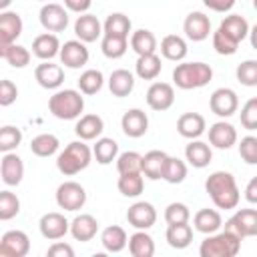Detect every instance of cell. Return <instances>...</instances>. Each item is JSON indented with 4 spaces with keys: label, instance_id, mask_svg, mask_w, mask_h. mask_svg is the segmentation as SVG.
<instances>
[{
    "label": "cell",
    "instance_id": "cell-1",
    "mask_svg": "<svg viewBox=\"0 0 257 257\" xmlns=\"http://www.w3.org/2000/svg\"><path fill=\"white\" fill-rule=\"evenodd\" d=\"M205 191L211 197V201L215 203L217 209H235L239 205L241 193L239 187L235 183V177L227 171H215L207 177L205 181Z\"/></svg>",
    "mask_w": 257,
    "mask_h": 257
},
{
    "label": "cell",
    "instance_id": "cell-2",
    "mask_svg": "<svg viewBox=\"0 0 257 257\" xmlns=\"http://www.w3.org/2000/svg\"><path fill=\"white\" fill-rule=\"evenodd\" d=\"M92 149L80 139V141H72L64 147V151L58 153L56 157V169L66 175V177H72L80 171H84L90 161H92Z\"/></svg>",
    "mask_w": 257,
    "mask_h": 257
},
{
    "label": "cell",
    "instance_id": "cell-3",
    "mask_svg": "<svg viewBox=\"0 0 257 257\" xmlns=\"http://www.w3.org/2000/svg\"><path fill=\"white\" fill-rule=\"evenodd\" d=\"M48 110L52 116L60 120H74L80 118L84 110V96L80 90L74 88H60L48 98Z\"/></svg>",
    "mask_w": 257,
    "mask_h": 257
},
{
    "label": "cell",
    "instance_id": "cell-4",
    "mask_svg": "<svg viewBox=\"0 0 257 257\" xmlns=\"http://www.w3.org/2000/svg\"><path fill=\"white\" fill-rule=\"evenodd\" d=\"M213 78V68L207 62H181L173 70V82L181 90H193L209 84Z\"/></svg>",
    "mask_w": 257,
    "mask_h": 257
},
{
    "label": "cell",
    "instance_id": "cell-5",
    "mask_svg": "<svg viewBox=\"0 0 257 257\" xmlns=\"http://www.w3.org/2000/svg\"><path fill=\"white\" fill-rule=\"evenodd\" d=\"M241 237L229 229L225 231H217L205 237V241H201L199 247V255L201 257H235L241 249Z\"/></svg>",
    "mask_w": 257,
    "mask_h": 257
},
{
    "label": "cell",
    "instance_id": "cell-6",
    "mask_svg": "<svg viewBox=\"0 0 257 257\" xmlns=\"http://www.w3.org/2000/svg\"><path fill=\"white\" fill-rule=\"evenodd\" d=\"M86 203V191L76 181H64L56 189V205L64 211H80Z\"/></svg>",
    "mask_w": 257,
    "mask_h": 257
},
{
    "label": "cell",
    "instance_id": "cell-7",
    "mask_svg": "<svg viewBox=\"0 0 257 257\" xmlns=\"http://www.w3.org/2000/svg\"><path fill=\"white\" fill-rule=\"evenodd\" d=\"M209 108L213 114H217L221 118H229L239 110V96L233 88L221 86V88L213 90V94L209 98Z\"/></svg>",
    "mask_w": 257,
    "mask_h": 257
},
{
    "label": "cell",
    "instance_id": "cell-8",
    "mask_svg": "<svg viewBox=\"0 0 257 257\" xmlns=\"http://www.w3.org/2000/svg\"><path fill=\"white\" fill-rule=\"evenodd\" d=\"M40 24L46 32H62L68 26V10L64 4H56V2H46L40 8Z\"/></svg>",
    "mask_w": 257,
    "mask_h": 257
},
{
    "label": "cell",
    "instance_id": "cell-9",
    "mask_svg": "<svg viewBox=\"0 0 257 257\" xmlns=\"http://www.w3.org/2000/svg\"><path fill=\"white\" fill-rule=\"evenodd\" d=\"M38 229H40V235L48 241H58L62 239L66 233H70V221L58 213V211H50V213H44L38 221Z\"/></svg>",
    "mask_w": 257,
    "mask_h": 257
},
{
    "label": "cell",
    "instance_id": "cell-10",
    "mask_svg": "<svg viewBox=\"0 0 257 257\" xmlns=\"http://www.w3.org/2000/svg\"><path fill=\"white\" fill-rule=\"evenodd\" d=\"M225 229L237 233L241 239L255 237L257 235V209H239V211H235L227 219Z\"/></svg>",
    "mask_w": 257,
    "mask_h": 257
},
{
    "label": "cell",
    "instance_id": "cell-11",
    "mask_svg": "<svg viewBox=\"0 0 257 257\" xmlns=\"http://www.w3.org/2000/svg\"><path fill=\"white\" fill-rule=\"evenodd\" d=\"M30 251V239L20 229H10L0 239V255L2 257H26Z\"/></svg>",
    "mask_w": 257,
    "mask_h": 257
},
{
    "label": "cell",
    "instance_id": "cell-12",
    "mask_svg": "<svg viewBox=\"0 0 257 257\" xmlns=\"http://www.w3.org/2000/svg\"><path fill=\"white\" fill-rule=\"evenodd\" d=\"M60 62L66 66V68H72V70H76V68H82L86 62H88V58H90V52H88V48H86V42H82V40H66L62 46H60Z\"/></svg>",
    "mask_w": 257,
    "mask_h": 257
},
{
    "label": "cell",
    "instance_id": "cell-13",
    "mask_svg": "<svg viewBox=\"0 0 257 257\" xmlns=\"http://www.w3.org/2000/svg\"><path fill=\"white\" fill-rule=\"evenodd\" d=\"M147 104L157 110V112H163V110H169L175 102V88L173 84L169 82H153L147 90Z\"/></svg>",
    "mask_w": 257,
    "mask_h": 257
},
{
    "label": "cell",
    "instance_id": "cell-14",
    "mask_svg": "<svg viewBox=\"0 0 257 257\" xmlns=\"http://www.w3.org/2000/svg\"><path fill=\"white\" fill-rule=\"evenodd\" d=\"M183 32L193 42H201V40L209 38V34H211V20H209V16L205 12H199V10L189 12L185 22H183Z\"/></svg>",
    "mask_w": 257,
    "mask_h": 257
},
{
    "label": "cell",
    "instance_id": "cell-15",
    "mask_svg": "<svg viewBox=\"0 0 257 257\" xmlns=\"http://www.w3.org/2000/svg\"><path fill=\"white\" fill-rule=\"evenodd\" d=\"M34 78L36 82L46 88V90H56L60 88V84L64 82V68L60 64H54L50 60H42L36 68H34Z\"/></svg>",
    "mask_w": 257,
    "mask_h": 257
},
{
    "label": "cell",
    "instance_id": "cell-16",
    "mask_svg": "<svg viewBox=\"0 0 257 257\" xmlns=\"http://www.w3.org/2000/svg\"><path fill=\"white\" fill-rule=\"evenodd\" d=\"M126 221L135 229H151L157 223V209L147 201H137L126 209Z\"/></svg>",
    "mask_w": 257,
    "mask_h": 257
},
{
    "label": "cell",
    "instance_id": "cell-17",
    "mask_svg": "<svg viewBox=\"0 0 257 257\" xmlns=\"http://www.w3.org/2000/svg\"><path fill=\"white\" fill-rule=\"evenodd\" d=\"M74 34H76L78 40H82V42L88 44V42L98 40V38L104 34V28H102L100 20H98L94 14L84 12V14H80V16L74 20Z\"/></svg>",
    "mask_w": 257,
    "mask_h": 257
},
{
    "label": "cell",
    "instance_id": "cell-18",
    "mask_svg": "<svg viewBox=\"0 0 257 257\" xmlns=\"http://www.w3.org/2000/svg\"><path fill=\"white\" fill-rule=\"evenodd\" d=\"M209 143L215 149L227 151L237 143V128L227 120H217L209 126Z\"/></svg>",
    "mask_w": 257,
    "mask_h": 257
},
{
    "label": "cell",
    "instance_id": "cell-19",
    "mask_svg": "<svg viewBox=\"0 0 257 257\" xmlns=\"http://www.w3.org/2000/svg\"><path fill=\"white\" fill-rule=\"evenodd\" d=\"M0 177L6 187H16L24 177V163L16 153H4L0 161Z\"/></svg>",
    "mask_w": 257,
    "mask_h": 257
},
{
    "label": "cell",
    "instance_id": "cell-20",
    "mask_svg": "<svg viewBox=\"0 0 257 257\" xmlns=\"http://www.w3.org/2000/svg\"><path fill=\"white\" fill-rule=\"evenodd\" d=\"M120 128L131 139H141L149 131V116L141 108H128L120 118Z\"/></svg>",
    "mask_w": 257,
    "mask_h": 257
},
{
    "label": "cell",
    "instance_id": "cell-21",
    "mask_svg": "<svg viewBox=\"0 0 257 257\" xmlns=\"http://www.w3.org/2000/svg\"><path fill=\"white\" fill-rule=\"evenodd\" d=\"M22 18L18 12L2 10L0 12V44H14L16 38L22 34Z\"/></svg>",
    "mask_w": 257,
    "mask_h": 257
},
{
    "label": "cell",
    "instance_id": "cell-22",
    "mask_svg": "<svg viewBox=\"0 0 257 257\" xmlns=\"http://www.w3.org/2000/svg\"><path fill=\"white\" fill-rule=\"evenodd\" d=\"M60 46L62 44L54 32H44L32 40V54L40 60H52L60 54Z\"/></svg>",
    "mask_w": 257,
    "mask_h": 257
},
{
    "label": "cell",
    "instance_id": "cell-23",
    "mask_svg": "<svg viewBox=\"0 0 257 257\" xmlns=\"http://www.w3.org/2000/svg\"><path fill=\"white\" fill-rule=\"evenodd\" d=\"M207 128V120L203 114L199 112H183L177 120V131L181 137L193 141V139H199Z\"/></svg>",
    "mask_w": 257,
    "mask_h": 257
},
{
    "label": "cell",
    "instance_id": "cell-24",
    "mask_svg": "<svg viewBox=\"0 0 257 257\" xmlns=\"http://www.w3.org/2000/svg\"><path fill=\"white\" fill-rule=\"evenodd\" d=\"M193 227H195V231H199L203 235H211V233H217L223 227V217L215 209H209V207L199 209L193 215Z\"/></svg>",
    "mask_w": 257,
    "mask_h": 257
},
{
    "label": "cell",
    "instance_id": "cell-25",
    "mask_svg": "<svg viewBox=\"0 0 257 257\" xmlns=\"http://www.w3.org/2000/svg\"><path fill=\"white\" fill-rule=\"evenodd\" d=\"M185 159L191 167L195 169H205L211 159H213V151H211V145L199 141V139H193L187 147H185Z\"/></svg>",
    "mask_w": 257,
    "mask_h": 257
},
{
    "label": "cell",
    "instance_id": "cell-26",
    "mask_svg": "<svg viewBox=\"0 0 257 257\" xmlns=\"http://www.w3.org/2000/svg\"><path fill=\"white\" fill-rule=\"evenodd\" d=\"M96 231H98V221L88 213H80L70 221V235L76 241H82V243L90 241L94 239Z\"/></svg>",
    "mask_w": 257,
    "mask_h": 257
},
{
    "label": "cell",
    "instance_id": "cell-27",
    "mask_svg": "<svg viewBox=\"0 0 257 257\" xmlns=\"http://www.w3.org/2000/svg\"><path fill=\"white\" fill-rule=\"evenodd\" d=\"M135 88V76L131 70L126 68H116L110 72L108 76V90L112 92V96L116 98H124L133 92Z\"/></svg>",
    "mask_w": 257,
    "mask_h": 257
},
{
    "label": "cell",
    "instance_id": "cell-28",
    "mask_svg": "<svg viewBox=\"0 0 257 257\" xmlns=\"http://www.w3.org/2000/svg\"><path fill=\"white\" fill-rule=\"evenodd\" d=\"M104 131V120L98 116V114H82L78 120H76V126H74V133L78 139L82 141H94L102 135Z\"/></svg>",
    "mask_w": 257,
    "mask_h": 257
},
{
    "label": "cell",
    "instance_id": "cell-29",
    "mask_svg": "<svg viewBox=\"0 0 257 257\" xmlns=\"http://www.w3.org/2000/svg\"><path fill=\"white\" fill-rule=\"evenodd\" d=\"M159 50H161L163 58L173 60V62H181L187 56V52H189L187 40L183 36H179V34H167L161 40V48Z\"/></svg>",
    "mask_w": 257,
    "mask_h": 257
},
{
    "label": "cell",
    "instance_id": "cell-30",
    "mask_svg": "<svg viewBox=\"0 0 257 257\" xmlns=\"http://www.w3.org/2000/svg\"><path fill=\"white\" fill-rule=\"evenodd\" d=\"M169 155L165 151H149L147 155H143V175L151 181H159L163 179V171H165V163H167Z\"/></svg>",
    "mask_w": 257,
    "mask_h": 257
},
{
    "label": "cell",
    "instance_id": "cell-31",
    "mask_svg": "<svg viewBox=\"0 0 257 257\" xmlns=\"http://www.w3.org/2000/svg\"><path fill=\"white\" fill-rule=\"evenodd\" d=\"M100 243H102L104 251H108V253H120L128 245V235H126V231L122 227L108 225L100 233Z\"/></svg>",
    "mask_w": 257,
    "mask_h": 257
},
{
    "label": "cell",
    "instance_id": "cell-32",
    "mask_svg": "<svg viewBox=\"0 0 257 257\" xmlns=\"http://www.w3.org/2000/svg\"><path fill=\"white\" fill-rule=\"evenodd\" d=\"M128 251L133 257H153L155 255V241L147 233V229H137L128 237Z\"/></svg>",
    "mask_w": 257,
    "mask_h": 257
},
{
    "label": "cell",
    "instance_id": "cell-33",
    "mask_svg": "<svg viewBox=\"0 0 257 257\" xmlns=\"http://www.w3.org/2000/svg\"><path fill=\"white\" fill-rule=\"evenodd\" d=\"M219 28L225 32V34H229L235 42H243L247 36H249V22L241 16V14H229V16H225L223 20H221V24H219Z\"/></svg>",
    "mask_w": 257,
    "mask_h": 257
},
{
    "label": "cell",
    "instance_id": "cell-34",
    "mask_svg": "<svg viewBox=\"0 0 257 257\" xmlns=\"http://www.w3.org/2000/svg\"><path fill=\"white\" fill-rule=\"evenodd\" d=\"M163 70V64H161V56L157 52L153 54H143L137 58L135 62V72L139 78L143 80H155Z\"/></svg>",
    "mask_w": 257,
    "mask_h": 257
},
{
    "label": "cell",
    "instance_id": "cell-35",
    "mask_svg": "<svg viewBox=\"0 0 257 257\" xmlns=\"http://www.w3.org/2000/svg\"><path fill=\"white\" fill-rule=\"evenodd\" d=\"M128 44H131V48L139 54V56H143V54H153V52H157V36L151 32V30H147V28H139V30H135L133 34H131V40H128Z\"/></svg>",
    "mask_w": 257,
    "mask_h": 257
},
{
    "label": "cell",
    "instance_id": "cell-36",
    "mask_svg": "<svg viewBox=\"0 0 257 257\" xmlns=\"http://www.w3.org/2000/svg\"><path fill=\"white\" fill-rule=\"evenodd\" d=\"M92 155L98 165H110L118 157V143L110 137H98L92 147Z\"/></svg>",
    "mask_w": 257,
    "mask_h": 257
},
{
    "label": "cell",
    "instance_id": "cell-37",
    "mask_svg": "<svg viewBox=\"0 0 257 257\" xmlns=\"http://www.w3.org/2000/svg\"><path fill=\"white\" fill-rule=\"evenodd\" d=\"M167 243L173 249H185L193 241V229L189 223H177V225H167Z\"/></svg>",
    "mask_w": 257,
    "mask_h": 257
},
{
    "label": "cell",
    "instance_id": "cell-38",
    "mask_svg": "<svg viewBox=\"0 0 257 257\" xmlns=\"http://www.w3.org/2000/svg\"><path fill=\"white\" fill-rule=\"evenodd\" d=\"M0 56L12 68H24L30 62V50L22 44H0Z\"/></svg>",
    "mask_w": 257,
    "mask_h": 257
},
{
    "label": "cell",
    "instance_id": "cell-39",
    "mask_svg": "<svg viewBox=\"0 0 257 257\" xmlns=\"http://www.w3.org/2000/svg\"><path fill=\"white\" fill-rule=\"evenodd\" d=\"M58 147H60V141L56 135H50V133H40L36 135L32 141H30V151L36 155V157H52L58 153Z\"/></svg>",
    "mask_w": 257,
    "mask_h": 257
},
{
    "label": "cell",
    "instance_id": "cell-40",
    "mask_svg": "<svg viewBox=\"0 0 257 257\" xmlns=\"http://www.w3.org/2000/svg\"><path fill=\"white\" fill-rule=\"evenodd\" d=\"M143 177L145 175L141 171L139 173H120V177L116 181V187H118L120 195L122 197H131V199L139 197L143 193V189H145V179Z\"/></svg>",
    "mask_w": 257,
    "mask_h": 257
},
{
    "label": "cell",
    "instance_id": "cell-41",
    "mask_svg": "<svg viewBox=\"0 0 257 257\" xmlns=\"http://www.w3.org/2000/svg\"><path fill=\"white\" fill-rule=\"evenodd\" d=\"M102 28H104V34H114V36H122V38H128V34H133V22L126 14L122 12H112L106 16V20L102 22Z\"/></svg>",
    "mask_w": 257,
    "mask_h": 257
},
{
    "label": "cell",
    "instance_id": "cell-42",
    "mask_svg": "<svg viewBox=\"0 0 257 257\" xmlns=\"http://www.w3.org/2000/svg\"><path fill=\"white\" fill-rule=\"evenodd\" d=\"M100 50L106 58H120L128 50V38L114 36V34H102L100 38Z\"/></svg>",
    "mask_w": 257,
    "mask_h": 257
},
{
    "label": "cell",
    "instance_id": "cell-43",
    "mask_svg": "<svg viewBox=\"0 0 257 257\" xmlns=\"http://www.w3.org/2000/svg\"><path fill=\"white\" fill-rule=\"evenodd\" d=\"M76 82H78V90L82 94H96L102 88V84H104V76H102L100 70L88 68V70H84L80 74V78Z\"/></svg>",
    "mask_w": 257,
    "mask_h": 257
},
{
    "label": "cell",
    "instance_id": "cell-44",
    "mask_svg": "<svg viewBox=\"0 0 257 257\" xmlns=\"http://www.w3.org/2000/svg\"><path fill=\"white\" fill-rule=\"evenodd\" d=\"M187 177V165L185 161H181L179 157H169L165 163V171H163V181H167L169 185H179L183 183Z\"/></svg>",
    "mask_w": 257,
    "mask_h": 257
},
{
    "label": "cell",
    "instance_id": "cell-45",
    "mask_svg": "<svg viewBox=\"0 0 257 257\" xmlns=\"http://www.w3.org/2000/svg\"><path fill=\"white\" fill-rule=\"evenodd\" d=\"M20 143H22V131L18 126L4 124L0 128V151L2 153H12L14 149H18Z\"/></svg>",
    "mask_w": 257,
    "mask_h": 257
},
{
    "label": "cell",
    "instance_id": "cell-46",
    "mask_svg": "<svg viewBox=\"0 0 257 257\" xmlns=\"http://www.w3.org/2000/svg\"><path fill=\"white\" fill-rule=\"evenodd\" d=\"M143 167V155L137 151H124L116 157V171L120 173H139ZM143 173V171H141Z\"/></svg>",
    "mask_w": 257,
    "mask_h": 257
},
{
    "label": "cell",
    "instance_id": "cell-47",
    "mask_svg": "<svg viewBox=\"0 0 257 257\" xmlns=\"http://www.w3.org/2000/svg\"><path fill=\"white\" fill-rule=\"evenodd\" d=\"M20 213V199L12 191H0V219L10 221Z\"/></svg>",
    "mask_w": 257,
    "mask_h": 257
},
{
    "label": "cell",
    "instance_id": "cell-48",
    "mask_svg": "<svg viewBox=\"0 0 257 257\" xmlns=\"http://www.w3.org/2000/svg\"><path fill=\"white\" fill-rule=\"evenodd\" d=\"M237 46H239V42H235V40H233L229 34H225L221 28H217V30L213 32V48H215L217 54H221V56H231V54L237 52Z\"/></svg>",
    "mask_w": 257,
    "mask_h": 257
},
{
    "label": "cell",
    "instance_id": "cell-49",
    "mask_svg": "<svg viewBox=\"0 0 257 257\" xmlns=\"http://www.w3.org/2000/svg\"><path fill=\"white\" fill-rule=\"evenodd\" d=\"M191 219V211L185 203H169L165 207V221L167 225H177V223H189Z\"/></svg>",
    "mask_w": 257,
    "mask_h": 257
},
{
    "label": "cell",
    "instance_id": "cell-50",
    "mask_svg": "<svg viewBox=\"0 0 257 257\" xmlns=\"http://www.w3.org/2000/svg\"><path fill=\"white\" fill-rule=\"evenodd\" d=\"M235 76L243 86H257V60H253V58L243 60L237 66Z\"/></svg>",
    "mask_w": 257,
    "mask_h": 257
},
{
    "label": "cell",
    "instance_id": "cell-51",
    "mask_svg": "<svg viewBox=\"0 0 257 257\" xmlns=\"http://www.w3.org/2000/svg\"><path fill=\"white\" fill-rule=\"evenodd\" d=\"M239 118H241L243 128H247V131H257V96L249 98V100L241 106Z\"/></svg>",
    "mask_w": 257,
    "mask_h": 257
},
{
    "label": "cell",
    "instance_id": "cell-52",
    "mask_svg": "<svg viewBox=\"0 0 257 257\" xmlns=\"http://www.w3.org/2000/svg\"><path fill=\"white\" fill-rule=\"evenodd\" d=\"M239 157L247 165H257V137L247 135L239 143Z\"/></svg>",
    "mask_w": 257,
    "mask_h": 257
},
{
    "label": "cell",
    "instance_id": "cell-53",
    "mask_svg": "<svg viewBox=\"0 0 257 257\" xmlns=\"http://www.w3.org/2000/svg\"><path fill=\"white\" fill-rule=\"evenodd\" d=\"M16 96H18L16 84H14L12 80L4 78V80L0 82V104H2V106H10V104L16 100Z\"/></svg>",
    "mask_w": 257,
    "mask_h": 257
},
{
    "label": "cell",
    "instance_id": "cell-54",
    "mask_svg": "<svg viewBox=\"0 0 257 257\" xmlns=\"http://www.w3.org/2000/svg\"><path fill=\"white\" fill-rule=\"evenodd\" d=\"M46 255H50V257H74V249H72V245H68V243L54 241V243L48 247Z\"/></svg>",
    "mask_w": 257,
    "mask_h": 257
},
{
    "label": "cell",
    "instance_id": "cell-55",
    "mask_svg": "<svg viewBox=\"0 0 257 257\" xmlns=\"http://www.w3.org/2000/svg\"><path fill=\"white\" fill-rule=\"evenodd\" d=\"M237 0H203V4L213 12H229Z\"/></svg>",
    "mask_w": 257,
    "mask_h": 257
},
{
    "label": "cell",
    "instance_id": "cell-56",
    "mask_svg": "<svg viewBox=\"0 0 257 257\" xmlns=\"http://www.w3.org/2000/svg\"><path fill=\"white\" fill-rule=\"evenodd\" d=\"M66 10L76 12V14H84L88 12V8L92 6V0H64Z\"/></svg>",
    "mask_w": 257,
    "mask_h": 257
},
{
    "label": "cell",
    "instance_id": "cell-57",
    "mask_svg": "<svg viewBox=\"0 0 257 257\" xmlns=\"http://www.w3.org/2000/svg\"><path fill=\"white\" fill-rule=\"evenodd\" d=\"M245 199L251 205H257V177H253L245 187Z\"/></svg>",
    "mask_w": 257,
    "mask_h": 257
},
{
    "label": "cell",
    "instance_id": "cell-58",
    "mask_svg": "<svg viewBox=\"0 0 257 257\" xmlns=\"http://www.w3.org/2000/svg\"><path fill=\"white\" fill-rule=\"evenodd\" d=\"M249 42H251V46L257 50V24H253V26L249 28Z\"/></svg>",
    "mask_w": 257,
    "mask_h": 257
},
{
    "label": "cell",
    "instance_id": "cell-59",
    "mask_svg": "<svg viewBox=\"0 0 257 257\" xmlns=\"http://www.w3.org/2000/svg\"><path fill=\"white\" fill-rule=\"evenodd\" d=\"M10 4H12V0H0V10H8Z\"/></svg>",
    "mask_w": 257,
    "mask_h": 257
},
{
    "label": "cell",
    "instance_id": "cell-60",
    "mask_svg": "<svg viewBox=\"0 0 257 257\" xmlns=\"http://www.w3.org/2000/svg\"><path fill=\"white\" fill-rule=\"evenodd\" d=\"M253 8H255V10H257V0H253Z\"/></svg>",
    "mask_w": 257,
    "mask_h": 257
},
{
    "label": "cell",
    "instance_id": "cell-61",
    "mask_svg": "<svg viewBox=\"0 0 257 257\" xmlns=\"http://www.w3.org/2000/svg\"><path fill=\"white\" fill-rule=\"evenodd\" d=\"M38 2H48V0H38Z\"/></svg>",
    "mask_w": 257,
    "mask_h": 257
}]
</instances>
